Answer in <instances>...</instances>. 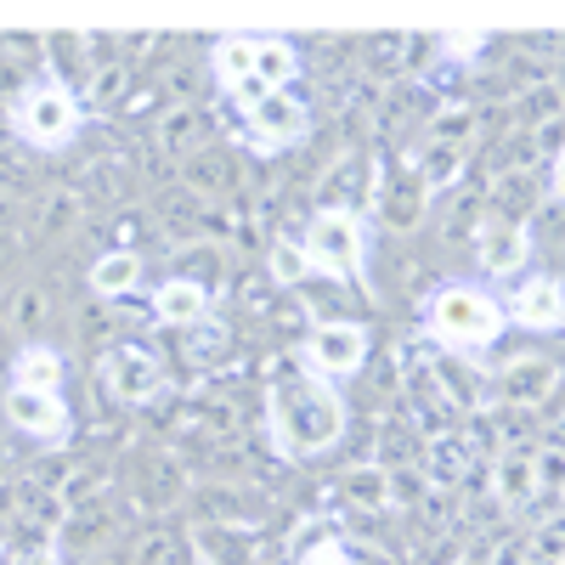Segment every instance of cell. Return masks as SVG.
<instances>
[{
	"label": "cell",
	"mask_w": 565,
	"mask_h": 565,
	"mask_svg": "<svg viewBox=\"0 0 565 565\" xmlns=\"http://www.w3.org/2000/svg\"><path fill=\"white\" fill-rule=\"evenodd\" d=\"M345 396L328 385V380H311V373H295V380H277L266 391V436L282 458H317L328 452L340 436H345Z\"/></svg>",
	"instance_id": "cell-1"
},
{
	"label": "cell",
	"mask_w": 565,
	"mask_h": 565,
	"mask_svg": "<svg viewBox=\"0 0 565 565\" xmlns=\"http://www.w3.org/2000/svg\"><path fill=\"white\" fill-rule=\"evenodd\" d=\"M503 300L487 289V282H441V289H430V300H424V334H430V345H441L447 356H481L487 345L503 340Z\"/></svg>",
	"instance_id": "cell-2"
},
{
	"label": "cell",
	"mask_w": 565,
	"mask_h": 565,
	"mask_svg": "<svg viewBox=\"0 0 565 565\" xmlns=\"http://www.w3.org/2000/svg\"><path fill=\"white\" fill-rule=\"evenodd\" d=\"M210 68L221 90L244 103L260 97V90H289V79H300V45L289 34H221Z\"/></svg>",
	"instance_id": "cell-3"
},
{
	"label": "cell",
	"mask_w": 565,
	"mask_h": 565,
	"mask_svg": "<svg viewBox=\"0 0 565 565\" xmlns=\"http://www.w3.org/2000/svg\"><path fill=\"white\" fill-rule=\"evenodd\" d=\"M12 125H18V136L29 141V148L57 153V148H68V141L79 136V97L68 85L34 74V79H23V90L12 97Z\"/></svg>",
	"instance_id": "cell-4"
},
{
	"label": "cell",
	"mask_w": 565,
	"mask_h": 565,
	"mask_svg": "<svg viewBox=\"0 0 565 565\" xmlns=\"http://www.w3.org/2000/svg\"><path fill=\"white\" fill-rule=\"evenodd\" d=\"M306 266L322 277H362L367 260V226L351 204H328L306 221V238H295Z\"/></svg>",
	"instance_id": "cell-5"
},
{
	"label": "cell",
	"mask_w": 565,
	"mask_h": 565,
	"mask_svg": "<svg viewBox=\"0 0 565 565\" xmlns=\"http://www.w3.org/2000/svg\"><path fill=\"white\" fill-rule=\"evenodd\" d=\"M244 130H249V148L255 153H282L306 141L311 130V108L295 97V90H260V97H244Z\"/></svg>",
	"instance_id": "cell-6"
},
{
	"label": "cell",
	"mask_w": 565,
	"mask_h": 565,
	"mask_svg": "<svg viewBox=\"0 0 565 565\" xmlns=\"http://www.w3.org/2000/svg\"><path fill=\"white\" fill-rule=\"evenodd\" d=\"M103 385L114 402L125 407H148L159 391H164V362L159 351H148L141 340H119L108 356H103Z\"/></svg>",
	"instance_id": "cell-7"
},
{
	"label": "cell",
	"mask_w": 565,
	"mask_h": 565,
	"mask_svg": "<svg viewBox=\"0 0 565 565\" xmlns=\"http://www.w3.org/2000/svg\"><path fill=\"white\" fill-rule=\"evenodd\" d=\"M306 373L311 380H351V373H362L367 362V328L362 322H317L311 340H306Z\"/></svg>",
	"instance_id": "cell-8"
},
{
	"label": "cell",
	"mask_w": 565,
	"mask_h": 565,
	"mask_svg": "<svg viewBox=\"0 0 565 565\" xmlns=\"http://www.w3.org/2000/svg\"><path fill=\"white\" fill-rule=\"evenodd\" d=\"M7 424L18 436H34L40 447H63L74 430V413L57 391H7Z\"/></svg>",
	"instance_id": "cell-9"
},
{
	"label": "cell",
	"mask_w": 565,
	"mask_h": 565,
	"mask_svg": "<svg viewBox=\"0 0 565 565\" xmlns=\"http://www.w3.org/2000/svg\"><path fill=\"white\" fill-rule=\"evenodd\" d=\"M476 255L487 277H521V266L532 260V226L521 215H492L476 238Z\"/></svg>",
	"instance_id": "cell-10"
},
{
	"label": "cell",
	"mask_w": 565,
	"mask_h": 565,
	"mask_svg": "<svg viewBox=\"0 0 565 565\" xmlns=\"http://www.w3.org/2000/svg\"><path fill=\"white\" fill-rule=\"evenodd\" d=\"M503 322L526 328V334H554V328L565 322V289H559V277L521 282V289L503 300Z\"/></svg>",
	"instance_id": "cell-11"
},
{
	"label": "cell",
	"mask_w": 565,
	"mask_h": 565,
	"mask_svg": "<svg viewBox=\"0 0 565 565\" xmlns=\"http://www.w3.org/2000/svg\"><path fill=\"white\" fill-rule=\"evenodd\" d=\"M210 317V289L199 277H164L153 289V322L164 328H199Z\"/></svg>",
	"instance_id": "cell-12"
},
{
	"label": "cell",
	"mask_w": 565,
	"mask_h": 565,
	"mask_svg": "<svg viewBox=\"0 0 565 565\" xmlns=\"http://www.w3.org/2000/svg\"><path fill=\"white\" fill-rule=\"evenodd\" d=\"M492 492H498V503H509V509L532 503V498L543 492V476H537V447H514V452H503V458L492 463Z\"/></svg>",
	"instance_id": "cell-13"
},
{
	"label": "cell",
	"mask_w": 565,
	"mask_h": 565,
	"mask_svg": "<svg viewBox=\"0 0 565 565\" xmlns=\"http://www.w3.org/2000/svg\"><path fill=\"white\" fill-rule=\"evenodd\" d=\"M424 186H418V175H413V164L407 170H391L385 181H380V221L391 226V232H413L418 226V215H424Z\"/></svg>",
	"instance_id": "cell-14"
},
{
	"label": "cell",
	"mask_w": 565,
	"mask_h": 565,
	"mask_svg": "<svg viewBox=\"0 0 565 565\" xmlns=\"http://www.w3.org/2000/svg\"><path fill=\"white\" fill-rule=\"evenodd\" d=\"M554 385H559V367H554V362H532V356L509 362V367L498 373V396L514 402V407H532V402L554 396Z\"/></svg>",
	"instance_id": "cell-15"
},
{
	"label": "cell",
	"mask_w": 565,
	"mask_h": 565,
	"mask_svg": "<svg viewBox=\"0 0 565 565\" xmlns=\"http://www.w3.org/2000/svg\"><path fill=\"white\" fill-rule=\"evenodd\" d=\"M12 391H57L63 396V351L45 340H29L12 356Z\"/></svg>",
	"instance_id": "cell-16"
},
{
	"label": "cell",
	"mask_w": 565,
	"mask_h": 565,
	"mask_svg": "<svg viewBox=\"0 0 565 565\" xmlns=\"http://www.w3.org/2000/svg\"><path fill=\"white\" fill-rule=\"evenodd\" d=\"M85 282H90V295H97V300H125L141 282V255L136 249H108V255L90 260Z\"/></svg>",
	"instance_id": "cell-17"
},
{
	"label": "cell",
	"mask_w": 565,
	"mask_h": 565,
	"mask_svg": "<svg viewBox=\"0 0 565 565\" xmlns=\"http://www.w3.org/2000/svg\"><path fill=\"white\" fill-rule=\"evenodd\" d=\"M40 63H45V79L74 90V79H90V45H85V34H45Z\"/></svg>",
	"instance_id": "cell-18"
},
{
	"label": "cell",
	"mask_w": 565,
	"mask_h": 565,
	"mask_svg": "<svg viewBox=\"0 0 565 565\" xmlns=\"http://www.w3.org/2000/svg\"><path fill=\"white\" fill-rule=\"evenodd\" d=\"M340 498L351 509H367V514H380L391 509V476H385V463H356L340 476Z\"/></svg>",
	"instance_id": "cell-19"
},
{
	"label": "cell",
	"mask_w": 565,
	"mask_h": 565,
	"mask_svg": "<svg viewBox=\"0 0 565 565\" xmlns=\"http://www.w3.org/2000/svg\"><path fill=\"white\" fill-rule=\"evenodd\" d=\"M476 463V436H436L430 447V481L436 487H458Z\"/></svg>",
	"instance_id": "cell-20"
},
{
	"label": "cell",
	"mask_w": 565,
	"mask_h": 565,
	"mask_svg": "<svg viewBox=\"0 0 565 565\" xmlns=\"http://www.w3.org/2000/svg\"><path fill=\"white\" fill-rule=\"evenodd\" d=\"M266 271H271L277 289H300V282L311 277V266H306V255H300V244H295V238H277V244H271Z\"/></svg>",
	"instance_id": "cell-21"
},
{
	"label": "cell",
	"mask_w": 565,
	"mask_h": 565,
	"mask_svg": "<svg viewBox=\"0 0 565 565\" xmlns=\"http://www.w3.org/2000/svg\"><path fill=\"white\" fill-rule=\"evenodd\" d=\"M199 136H204V125H199V108H170V114L159 119V141H164L170 153L199 148Z\"/></svg>",
	"instance_id": "cell-22"
},
{
	"label": "cell",
	"mask_w": 565,
	"mask_h": 565,
	"mask_svg": "<svg viewBox=\"0 0 565 565\" xmlns=\"http://www.w3.org/2000/svg\"><path fill=\"white\" fill-rule=\"evenodd\" d=\"M441 57H447V63H476V57H487V34H481V29H447V34H441Z\"/></svg>",
	"instance_id": "cell-23"
},
{
	"label": "cell",
	"mask_w": 565,
	"mask_h": 565,
	"mask_svg": "<svg viewBox=\"0 0 565 565\" xmlns=\"http://www.w3.org/2000/svg\"><path fill=\"white\" fill-rule=\"evenodd\" d=\"M186 181H193L199 193H210V186L221 193V186H226V159H221V153H215V159H210V153H199L193 164H186Z\"/></svg>",
	"instance_id": "cell-24"
},
{
	"label": "cell",
	"mask_w": 565,
	"mask_h": 565,
	"mask_svg": "<svg viewBox=\"0 0 565 565\" xmlns=\"http://www.w3.org/2000/svg\"><path fill=\"white\" fill-rule=\"evenodd\" d=\"M295 565H356V559H351V548H345L340 537H317L311 548H300Z\"/></svg>",
	"instance_id": "cell-25"
},
{
	"label": "cell",
	"mask_w": 565,
	"mask_h": 565,
	"mask_svg": "<svg viewBox=\"0 0 565 565\" xmlns=\"http://www.w3.org/2000/svg\"><path fill=\"white\" fill-rule=\"evenodd\" d=\"M186 351H193V362H210V356H221L226 351V328H210V317L193 328V345H186Z\"/></svg>",
	"instance_id": "cell-26"
},
{
	"label": "cell",
	"mask_w": 565,
	"mask_h": 565,
	"mask_svg": "<svg viewBox=\"0 0 565 565\" xmlns=\"http://www.w3.org/2000/svg\"><path fill=\"white\" fill-rule=\"evenodd\" d=\"M385 476H391V503H418L424 498V476H418V469H385Z\"/></svg>",
	"instance_id": "cell-27"
},
{
	"label": "cell",
	"mask_w": 565,
	"mask_h": 565,
	"mask_svg": "<svg viewBox=\"0 0 565 565\" xmlns=\"http://www.w3.org/2000/svg\"><path fill=\"white\" fill-rule=\"evenodd\" d=\"M170 548H175L170 532H148V537L136 543V559L130 565H170Z\"/></svg>",
	"instance_id": "cell-28"
},
{
	"label": "cell",
	"mask_w": 565,
	"mask_h": 565,
	"mask_svg": "<svg viewBox=\"0 0 565 565\" xmlns=\"http://www.w3.org/2000/svg\"><path fill=\"white\" fill-rule=\"evenodd\" d=\"M204 509L215 514V521H238V498H232L226 487H215V492H204Z\"/></svg>",
	"instance_id": "cell-29"
},
{
	"label": "cell",
	"mask_w": 565,
	"mask_h": 565,
	"mask_svg": "<svg viewBox=\"0 0 565 565\" xmlns=\"http://www.w3.org/2000/svg\"><path fill=\"white\" fill-rule=\"evenodd\" d=\"M40 317H45V295H40V289H29V295L18 300V328H34Z\"/></svg>",
	"instance_id": "cell-30"
},
{
	"label": "cell",
	"mask_w": 565,
	"mask_h": 565,
	"mask_svg": "<svg viewBox=\"0 0 565 565\" xmlns=\"http://www.w3.org/2000/svg\"><path fill=\"white\" fill-rule=\"evenodd\" d=\"M521 559H532V543H526V537H509V543L498 548L492 565H521Z\"/></svg>",
	"instance_id": "cell-31"
},
{
	"label": "cell",
	"mask_w": 565,
	"mask_h": 565,
	"mask_svg": "<svg viewBox=\"0 0 565 565\" xmlns=\"http://www.w3.org/2000/svg\"><path fill=\"white\" fill-rule=\"evenodd\" d=\"M34 565H52V559H34Z\"/></svg>",
	"instance_id": "cell-32"
}]
</instances>
